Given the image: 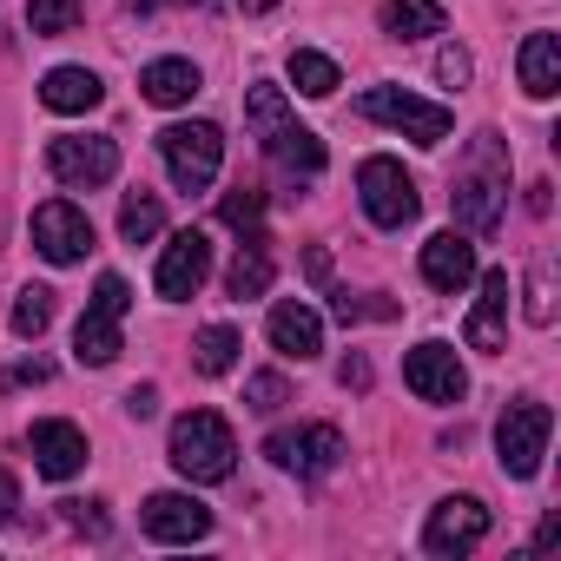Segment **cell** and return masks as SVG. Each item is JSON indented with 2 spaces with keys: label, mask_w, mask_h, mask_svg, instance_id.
I'll use <instances>...</instances> for the list:
<instances>
[{
  "label": "cell",
  "mask_w": 561,
  "mask_h": 561,
  "mask_svg": "<svg viewBox=\"0 0 561 561\" xmlns=\"http://www.w3.org/2000/svg\"><path fill=\"white\" fill-rule=\"evenodd\" d=\"M449 205H456V225L469 238H482V231L502 225V205H508V139L502 133H476L469 139V159L456 165Z\"/></svg>",
  "instance_id": "1"
},
{
  "label": "cell",
  "mask_w": 561,
  "mask_h": 561,
  "mask_svg": "<svg viewBox=\"0 0 561 561\" xmlns=\"http://www.w3.org/2000/svg\"><path fill=\"white\" fill-rule=\"evenodd\" d=\"M244 119H251V133H257V146H264L271 165H285L291 179H318V172H324V139L291 119L285 93H277L271 80H257V87L244 93Z\"/></svg>",
  "instance_id": "2"
},
{
  "label": "cell",
  "mask_w": 561,
  "mask_h": 561,
  "mask_svg": "<svg viewBox=\"0 0 561 561\" xmlns=\"http://www.w3.org/2000/svg\"><path fill=\"white\" fill-rule=\"evenodd\" d=\"M165 456H172V469H179L185 482H225V476L238 469V436H231V423H225L218 410H185V416L172 423Z\"/></svg>",
  "instance_id": "3"
},
{
  "label": "cell",
  "mask_w": 561,
  "mask_h": 561,
  "mask_svg": "<svg viewBox=\"0 0 561 561\" xmlns=\"http://www.w3.org/2000/svg\"><path fill=\"white\" fill-rule=\"evenodd\" d=\"M548 436H554V410L541 397H515L495 423V456H502V476L528 482L541 476V456H548Z\"/></svg>",
  "instance_id": "4"
},
{
  "label": "cell",
  "mask_w": 561,
  "mask_h": 561,
  "mask_svg": "<svg viewBox=\"0 0 561 561\" xmlns=\"http://www.w3.org/2000/svg\"><path fill=\"white\" fill-rule=\"evenodd\" d=\"M357 113L377 119V126H390V133H403V139H416V146H443V139L456 133V113H449L443 100H416V93H403V87H370V93L357 100Z\"/></svg>",
  "instance_id": "5"
},
{
  "label": "cell",
  "mask_w": 561,
  "mask_h": 561,
  "mask_svg": "<svg viewBox=\"0 0 561 561\" xmlns=\"http://www.w3.org/2000/svg\"><path fill=\"white\" fill-rule=\"evenodd\" d=\"M159 159H165L179 192H205L218 179V165H225V133L211 119H179V126L159 133Z\"/></svg>",
  "instance_id": "6"
},
{
  "label": "cell",
  "mask_w": 561,
  "mask_h": 561,
  "mask_svg": "<svg viewBox=\"0 0 561 561\" xmlns=\"http://www.w3.org/2000/svg\"><path fill=\"white\" fill-rule=\"evenodd\" d=\"M357 198H364L370 225H383V231H403V225L423 211V192H416V179H410L397 159H383V152L357 165Z\"/></svg>",
  "instance_id": "7"
},
{
  "label": "cell",
  "mask_w": 561,
  "mask_h": 561,
  "mask_svg": "<svg viewBox=\"0 0 561 561\" xmlns=\"http://www.w3.org/2000/svg\"><path fill=\"white\" fill-rule=\"evenodd\" d=\"M264 456L285 469V476H298V482H324L337 462H344V436L331 430V423H305V430H271L264 436Z\"/></svg>",
  "instance_id": "8"
},
{
  "label": "cell",
  "mask_w": 561,
  "mask_h": 561,
  "mask_svg": "<svg viewBox=\"0 0 561 561\" xmlns=\"http://www.w3.org/2000/svg\"><path fill=\"white\" fill-rule=\"evenodd\" d=\"M47 172L67 185V192H93V185H106L113 172H119V146L113 139H100V133H67V139H54L47 146Z\"/></svg>",
  "instance_id": "9"
},
{
  "label": "cell",
  "mask_w": 561,
  "mask_h": 561,
  "mask_svg": "<svg viewBox=\"0 0 561 561\" xmlns=\"http://www.w3.org/2000/svg\"><path fill=\"white\" fill-rule=\"evenodd\" d=\"M205 277H211V238H205V231H172V244L159 251V271H152L159 298L185 305V298L205 291Z\"/></svg>",
  "instance_id": "10"
},
{
  "label": "cell",
  "mask_w": 561,
  "mask_h": 561,
  "mask_svg": "<svg viewBox=\"0 0 561 561\" xmlns=\"http://www.w3.org/2000/svg\"><path fill=\"white\" fill-rule=\"evenodd\" d=\"M139 528L152 541H165V548H185V541H205L211 535V508L198 495H185V489H159V495H146Z\"/></svg>",
  "instance_id": "11"
},
{
  "label": "cell",
  "mask_w": 561,
  "mask_h": 561,
  "mask_svg": "<svg viewBox=\"0 0 561 561\" xmlns=\"http://www.w3.org/2000/svg\"><path fill=\"white\" fill-rule=\"evenodd\" d=\"M34 251H41L47 264H80V257L93 251V218H87L80 205H67V198H47V205L34 211Z\"/></svg>",
  "instance_id": "12"
},
{
  "label": "cell",
  "mask_w": 561,
  "mask_h": 561,
  "mask_svg": "<svg viewBox=\"0 0 561 561\" xmlns=\"http://www.w3.org/2000/svg\"><path fill=\"white\" fill-rule=\"evenodd\" d=\"M403 383H410L423 403H462V397H469V377H462V364H456V344H443V337H430V344H416V351L403 357Z\"/></svg>",
  "instance_id": "13"
},
{
  "label": "cell",
  "mask_w": 561,
  "mask_h": 561,
  "mask_svg": "<svg viewBox=\"0 0 561 561\" xmlns=\"http://www.w3.org/2000/svg\"><path fill=\"white\" fill-rule=\"evenodd\" d=\"M482 535H489V508L476 495H443L430 508V522H423L430 554H469V548H482Z\"/></svg>",
  "instance_id": "14"
},
{
  "label": "cell",
  "mask_w": 561,
  "mask_h": 561,
  "mask_svg": "<svg viewBox=\"0 0 561 561\" xmlns=\"http://www.w3.org/2000/svg\"><path fill=\"white\" fill-rule=\"evenodd\" d=\"M476 311H469V324H462V337H469V351H482V357H495V351H508V271H476Z\"/></svg>",
  "instance_id": "15"
},
{
  "label": "cell",
  "mask_w": 561,
  "mask_h": 561,
  "mask_svg": "<svg viewBox=\"0 0 561 561\" xmlns=\"http://www.w3.org/2000/svg\"><path fill=\"white\" fill-rule=\"evenodd\" d=\"M27 449H34V469H41L47 482H73V476L87 469V430H80V423L47 416V423L27 430Z\"/></svg>",
  "instance_id": "16"
},
{
  "label": "cell",
  "mask_w": 561,
  "mask_h": 561,
  "mask_svg": "<svg viewBox=\"0 0 561 561\" xmlns=\"http://www.w3.org/2000/svg\"><path fill=\"white\" fill-rule=\"evenodd\" d=\"M476 244H469V231H436L430 244H423V285L430 291H443V298H456V291H469L476 285Z\"/></svg>",
  "instance_id": "17"
},
{
  "label": "cell",
  "mask_w": 561,
  "mask_h": 561,
  "mask_svg": "<svg viewBox=\"0 0 561 561\" xmlns=\"http://www.w3.org/2000/svg\"><path fill=\"white\" fill-rule=\"evenodd\" d=\"M264 337H271V351H277V357H298V364H311V357L324 351V318H318L311 305L285 298V305H271V318H264Z\"/></svg>",
  "instance_id": "18"
},
{
  "label": "cell",
  "mask_w": 561,
  "mask_h": 561,
  "mask_svg": "<svg viewBox=\"0 0 561 561\" xmlns=\"http://www.w3.org/2000/svg\"><path fill=\"white\" fill-rule=\"evenodd\" d=\"M515 67H522V93L528 100H554L561 93V41L554 34H528Z\"/></svg>",
  "instance_id": "19"
},
{
  "label": "cell",
  "mask_w": 561,
  "mask_h": 561,
  "mask_svg": "<svg viewBox=\"0 0 561 561\" xmlns=\"http://www.w3.org/2000/svg\"><path fill=\"white\" fill-rule=\"evenodd\" d=\"M106 100V87H100V73H87V67H54L47 80H41V106L47 113H93Z\"/></svg>",
  "instance_id": "20"
},
{
  "label": "cell",
  "mask_w": 561,
  "mask_h": 561,
  "mask_svg": "<svg viewBox=\"0 0 561 561\" xmlns=\"http://www.w3.org/2000/svg\"><path fill=\"white\" fill-rule=\"evenodd\" d=\"M198 67L192 60H152L146 73H139V93L152 100V106H192L198 100Z\"/></svg>",
  "instance_id": "21"
},
{
  "label": "cell",
  "mask_w": 561,
  "mask_h": 561,
  "mask_svg": "<svg viewBox=\"0 0 561 561\" xmlns=\"http://www.w3.org/2000/svg\"><path fill=\"white\" fill-rule=\"evenodd\" d=\"M271 277H277V264H271V244L251 231V238L238 244L231 271H225V291H231V298H264V291H271Z\"/></svg>",
  "instance_id": "22"
},
{
  "label": "cell",
  "mask_w": 561,
  "mask_h": 561,
  "mask_svg": "<svg viewBox=\"0 0 561 561\" xmlns=\"http://www.w3.org/2000/svg\"><path fill=\"white\" fill-rule=\"evenodd\" d=\"M119 351H126V344H119V318H113V311H100V305H87V318L73 324V357H80V364H93V370H106Z\"/></svg>",
  "instance_id": "23"
},
{
  "label": "cell",
  "mask_w": 561,
  "mask_h": 561,
  "mask_svg": "<svg viewBox=\"0 0 561 561\" xmlns=\"http://www.w3.org/2000/svg\"><path fill=\"white\" fill-rule=\"evenodd\" d=\"M383 34L390 41H430V34H443V8L436 0H383Z\"/></svg>",
  "instance_id": "24"
},
{
  "label": "cell",
  "mask_w": 561,
  "mask_h": 561,
  "mask_svg": "<svg viewBox=\"0 0 561 561\" xmlns=\"http://www.w3.org/2000/svg\"><path fill=\"white\" fill-rule=\"evenodd\" d=\"M291 87H298L305 100H331V93H337V60L318 54V47H298V54H291Z\"/></svg>",
  "instance_id": "25"
},
{
  "label": "cell",
  "mask_w": 561,
  "mask_h": 561,
  "mask_svg": "<svg viewBox=\"0 0 561 561\" xmlns=\"http://www.w3.org/2000/svg\"><path fill=\"white\" fill-rule=\"evenodd\" d=\"M238 351H244V337H238L231 324H205L198 344H192V364H198L205 377H225V370L238 364Z\"/></svg>",
  "instance_id": "26"
},
{
  "label": "cell",
  "mask_w": 561,
  "mask_h": 561,
  "mask_svg": "<svg viewBox=\"0 0 561 561\" xmlns=\"http://www.w3.org/2000/svg\"><path fill=\"white\" fill-rule=\"evenodd\" d=\"M165 231V205L152 198V192H126V205H119V238L126 244H146V238H159Z\"/></svg>",
  "instance_id": "27"
},
{
  "label": "cell",
  "mask_w": 561,
  "mask_h": 561,
  "mask_svg": "<svg viewBox=\"0 0 561 561\" xmlns=\"http://www.w3.org/2000/svg\"><path fill=\"white\" fill-rule=\"evenodd\" d=\"M47 324H54V291L47 285H27L14 298V337H41Z\"/></svg>",
  "instance_id": "28"
},
{
  "label": "cell",
  "mask_w": 561,
  "mask_h": 561,
  "mask_svg": "<svg viewBox=\"0 0 561 561\" xmlns=\"http://www.w3.org/2000/svg\"><path fill=\"white\" fill-rule=\"evenodd\" d=\"M27 27H34L41 41L73 34V27H80V0H34V8H27Z\"/></svg>",
  "instance_id": "29"
},
{
  "label": "cell",
  "mask_w": 561,
  "mask_h": 561,
  "mask_svg": "<svg viewBox=\"0 0 561 561\" xmlns=\"http://www.w3.org/2000/svg\"><path fill=\"white\" fill-rule=\"evenodd\" d=\"M218 218H225L231 231H257V218H264V192H257V185H238V192H225Z\"/></svg>",
  "instance_id": "30"
},
{
  "label": "cell",
  "mask_w": 561,
  "mask_h": 561,
  "mask_svg": "<svg viewBox=\"0 0 561 561\" xmlns=\"http://www.w3.org/2000/svg\"><path fill=\"white\" fill-rule=\"evenodd\" d=\"M291 390H285V377L277 370H257V377H244V410H257V416H271L277 403H285Z\"/></svg>",
  "instance_id": "31"
},
{
  "label": "cell",
  "mask_w": 561,
  "mask_h": 561,
  "mask_svg": "<svg viewBox=\"0 0 561 561\" xmlns=\"http://www.w3.org/2000/svg\"><path fill=\"white\" fill-rule=\"evenodd\" d=\"M93 305H100V311H113V318H126V311H133V291H126V277H119V271H106L100 285H93Z\"/></svg>",
  "instance_id": "32"
},
{
  "label": "cell",
  "mask_w": 561,
  "mask_h": 561,
  "mask_svg": "<svg viewBox=\"0 0 561 561\" xmlns=\"http://www.w3.org/2000/svg\"><path fill=\"white\" fill-rule=\"evenodd\" d=\"M528 318H535V324H548V318H554V305H548V257L535 264V285H528Z\"/></svg>",
  "instance_id": "33"
},
{
  "label": "cell",
  "mask_w": 561,
  "mask_h": 561,
  "mask_svg": "<svg viewBox=\"0 0 561 561\" xmlns=\"http://www.w3.org/2000/svg\"><path fill=\"white\" fill-rule=\"evenodd\" d=\"M436 80H443V87H462V80H469V54H462V47H443Z\"/></svg>",
  "instance_id": "34"
},
{
  "label": "cell",
  "mask_w": 561,
  "mask_h": 561,
  "mask_svg": "<svg viewBox=\"0 0 561 561\" xmlns=\"http://www.w3.org/2000/svg\"><path fill=\"white\" fill-rule=\"evenodd\" d=\"M126 416H133V423H146V416H159V390H152V383H139V390H126Z\"/></svg>",
  "instance_id": "35"
},
{
  "label": "cell",
  "mask_w": 561,
  "mask_h": 561,
  "mask_svg": "<svg viewBox=\"0 0 561 561\" xmlns=\"http://www.w3.org/2000/svg\"><path fill=\"white\" fill-rule=\"evenodd\" d=\"M67 508V522L73 528H93V535H106V515H100V502H60Z\"/></svg>",
  "instance_id": "36"
},
{
  "label": "cell",
  "mask_w": 561,
  "mask_h": 561,
  "mask_svg": "<svg viewBox=\"0 0 561 561\" xmlns=\"http://www.w3.org/2000/svg\"><path fill=\"white\" fill-rule=\"evenodd\" d=\"M21 515V482L8 476V462H0V522H14Z\"/></svg>",
  "instance_id": "37"
},
{
  "label": "cell",
  "mask_w": 561,
  "mask_h": 561,
  "mask_svg": "<svg viewBox=\"0 0 561 561\" xmlns=\"http://www.w3.org/2000/svg\"><path fill=\"white\" fill-rule=\"evenodd\" d=\"M47 377H54V370H47V364L34 357V364H14L8 377H0V383H47Z\"/></svg>",
  "instance_id": "38"
},
{
  "label": "cell",
  "mask_w": 561,
  "mask_h": 561,
  "mask_svg": "<svg viewBox=\"0 0 561 561\" xmlns=\"http://www.w3.org/2000/svg\"><path fill=\"white\" fill-rule=\"evenodd\" d=\"M337 377H344V390H364V383H370V364H364V357H344Z\"/></svg>",
  "instance_id": "39"
},
{
  "label": "cell",
  "mask_w": 561,
  "mask_h": 561,
  "mask_svg": "<svg viewBox=\"0 0 561 561\" xmlns=\"http://www.w3.org/2000/svg\"><path fill=\"white\" fill-rule=\"evenodd\" d=\"M238 8H244V14H271V8H277V0H238Z\"/></svg>",
  "instance_id": "40"
},
{
  "label": "cell",
  "mask_w": 561,
  "mask_h": 561,
  "mask_svg": "<svg viewBox=\"0 0 561 561\" xmlns=\"http://www.w3.org/2000/svg\"><path fill=\"white\" fill-rule=\"evenodd\" d=\"M133 8H159V0H133Z\"/></svg>",
  "instance_id": "41"
}]
</instances>
